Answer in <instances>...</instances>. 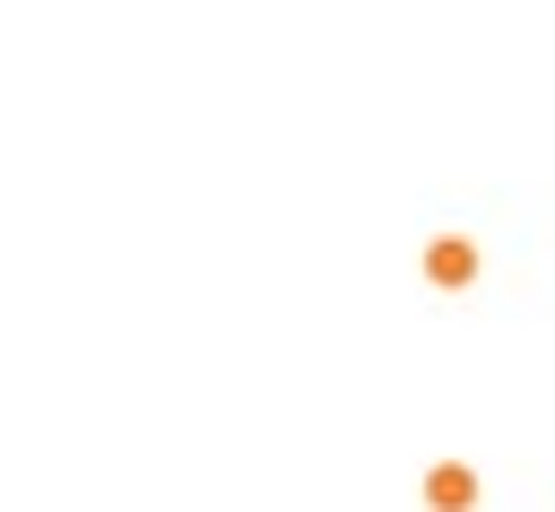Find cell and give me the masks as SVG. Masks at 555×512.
<instances>
[{
	"label": "cell",
	"instance_id": "obj_1",
	"mask_svg": "<svg viewBox=\"0 0 555 512\" xmlns=\"http://www.w3.org/2000/svg\"><path fill=\"white\" fill-rule=\"evenodd\" d=\"M425 503L434 512H477V469H460V460L425 469Z\"/></svg>",
	"mask_w": 555,
	"mask_h": 512
},
{
	"label": "cell",
	"instance_id": "obj_2",
	"mask_svg": "<svg viewBox=\"0 0 555 512\" xmlns=\"http://www.w3.org/2000/svg\"><path fill=\"white\" fill-rule=\"evenodd\" d=\"M425 278H434V286H468V278H477V243H460V234L425 243Z\"/></svg>",
	"mask_w": 555,
	"mask_h": 512
}]
</instances>
